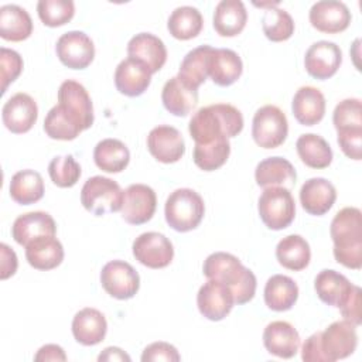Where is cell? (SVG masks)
Segmentation results:
<instances>
[{
    "mask_svg": "<svg viewBox=\"0 0 362 362\" xmlns=\"http://www.w3.org/2000/svg\"><path fill=\"white\" fill-rule=\"evenodd\" d=\"M204 25L202 14L192 6L177 7L168 17L167 28L170 34L181 41L195 38Z\"/></svg>",
    "mask_w": 362,
    "mask_h": 362,
    "instance_id": "cell-39",
    "label": "cell"
},
{
    "mask_svg": "<svg viewBox=\"0 0 362 362\" xmlns=\"http://www.w3.org/2000/svg\"><path fill=\"white\" fill-rule=\"evenodd\" d=\"M230 154L228 137H222L209 144L194 146V163L204 171H215L222 167Z\"/></svg>",
    "mask_w": 362,
    "mask_h": 362,
    "instance_id": "cell-40",
    "label": "cell"
},
{
    "mask_svg": "<svg viewBox=\"0 0 362 362\" xmlns=\"http://www.w3.org/2000/svg\"><path fill=\"white\" fill-rule=\"evenodd\" d=\"M57 225L54 218L42 211L27 212L16 218L11 226L13 239L21 245L27 246L33 239L44 235H55Z\"/></svg>",
    "mask_w": 362,
    "mask_h": 362,
    "instance_id": "cell-23",
    "label": "cell"
},
{
    "mask_svg": "<svg viewBox=\"0 0 362 362\" xmlns=\"http://www.w3.org/2000/svg\"><path fill=\"white\" fill-rule=\"evenodd\" d=\"M243 72L240 57L229 48H214L208 62V76L218 86L233 85Z\"/></svg>",
    "mask_w": 362,
    "mask_h": 362,
    "instance_id": "cell-29",
    "label": "cell"
},
{
    "mask_svg": "<svg viewBox=\"0 0 362 362\" xmlns=\"http://www.w3.org/2000/svg\"><path fill=\"white\" fill-rule=\"evenodd\" d=\"M129 58L143 62L151 74L158 72L167 61V48L164 42L151 33H140L127 42Z\"/></svg>",
    "mask_w": 362,
    "mask_h": 362,
    "instance_id": "cell-21",
    "label": "cell"
},
{
    "mask_svg": "<svg viewBox=\"0 0 362 362\" xmlns=\"http://www.w3.org/2000/svg\"><path fill=\"white\" fill-rule=\"evenodd\" d=\"M161 100L171 115L187 116L198 103V90L185 86L177 76H174L164 83Z\"/></svg>",
    "mask_w": 362,
    "mask_h": 362,
    "instance_id": "cell-33",
    "label": "cell"
},
{
    "mask_svg": "<svg viewBox=\"0 0 362 362\" xmlns=\"http://www.w3.org/2000/svg\"><path fill=\"white\" fill-rule=\"evenodd\" d=\"M255 180L259 187H284L293 188L297 173L293 164L283 157H269L262 160L255 170Z\"/></svg>",
    "mask_w": 362,
    "mask_h": 362,
    "instance_id": "cell-26",
    "label": "cell"
},
{
    "mask_svg": "<svg viewBox=\"0 0 362 362\" xmlns=\"http://www.w3.org/2000/svg\"><path fill=\"white\" fill-rule=\"evenodd\" d=\"M197 305L205 318L211 321H221L235 305L233 293L226 284L208 279V281L198 290Z\"/></svg>",
    "mask_w": 362,
    "mask_h": 362,
    "instance_id": "cell-13",
    "label": "cell"
},
{
    "mask_svg": "<svg viewBox=\"0 0 362 362\" xmlns=\"http://www.w3.org/2000/svg\"><path fill=\"white\" fill-rule=\"evenodd\" d=\"M151 82L150 69L134 58L123 59L115 71L116 89L129 98L143 95Z\"/></svg>",
    "mask_w": 362,
    "mask_h": 362,
    "instance_id": "cell-19",
    "label": "cell"
},
{
    "mask_svg": "<svg viewBox=\"0 0 362 362\" xmlns=\"http://www.w3.org/2000/svg\"><path fill=\"white\" fill-rule=\"evenodd\" d=\"M214 48L211 45H199L191 49L182 59L177 78L188 88L197 89L208 78V62Z\"/></svg>",
    "mask_w": 362,
    "mask_h": 362,
    "instance_id": "cell-31",
    "label": "cell"
},
{
    "mask_svg": "<svg viewBox=\"0 0 362 362\" xmlns=\"http://www.w3.org/2000/svg\"><path fill=\"white\" fill-rule=\"evenodd\" d=\"M58 59L71 69H85L95 58L93 41L83 31L62 34L55 45Z\"/></svg>",
    "mask_w": 362,
    "mask_h": 362,
    "instance_id": "cell-11",
    "label": "cell"
},
{
    "mask_svg": "<svg viewBox=\"0 0 362 362\" xmlns=\"http://www.w3.org/2000/svg\"><path fill=\"white\" fill-rule=\"evenodd\" d=\"M358 345L356 325L346 321H335L321 332V348L328 362L348 358Z\"/></svg>",
    "mask_w": 362,
    "mask_h": 362,
    "instance_id": "cell-12",
    "label": "cell"
},
{
    "mask_svg": "<svg viewBox=\"0 0 362 362\" xmlns=\"http://www.w3.org/2000/svg\"><path fill=\"white\" fill-rule=\"evenodd\" d=\"M291 110L300 124L314 126L320 123L325 115V98L318 88L301 86L294 93Z\"/></svg>",
    "mask_w": 362,
    "mask_h": 362,
    "instance_id": "cell-24",
    "label": "cell"
},
{
    "mask_svg": "<svg viewBox=\"0 0 362 362\" xmlns=\"http://www.w3.org/2000/svg\"><path fill=\"white\" fill-rule=\"evenodd\" d=\"M329 235L334 242V257L348 269L362 267V212L355 206H346L334 216Z\"/></svg>",
    "mask_w": 362,
    "mask_h": 362,
    "instance_id": "cell-2",
    "label": "cell"
},
{
    "mask_svg": "<svg viewBox=\"0 0 362 362\" xmlns=\"http://www.w3.org/2000/svg\"><path fill=\"white\" fill-rule=\"evenodd\" d=\"M263 345L269 354L290 359L298 352L300 335L290 322L273 321L263 331Z\"/></svg>",
    "mask_w": 362,
    "mask_h": 362,
    "instance_id": "cell-20",
    "label": "cell"
},
{
    "mask_svg": "<svg viewBox=\"0 0 362 362\" xmlns=\"http://www.w3.org/2000/svg\"><path fill=\"white\" fill-rule=\"evenodd\" d=\"M133 256L139 263L150 269L167 267L174 257L173 243L158 232H144L133 242Z\"/></svg>",
    "mask_w": 362,
    "mask_h": 362,
    "instance_id": "cell-10",
    "label": "cell"
},
{
    "mask_svg": "<svg viewBox=\"0 0 362 362\" xmlns=\"http://www.w3.org/2000/svg\"><path fill=\"white\" fill-rule=\"evenodd\" d=\"M337 141L342 153L352 160L362 158V129L337 130Z\"/></svg>",
    "mask_w": 362,
    "mask_h": 362,
    "instance_id": "cell-47",
    "label": "cell"
},
{
    "mask_svg": "<svg viewBox=\"0 0 362 362\" xmlns=\"http://www.w3.org/2000/svg\"><path fill=\"white\" fill-rule=\"evenodd\" d=\"M0 68H1V93H6L7 86L11 82H14L23 71V58L17 51L1 47Z\"/></svg>",
    "mask_w": 362,
    "mask_h": 362,
    "instance_id": "cell-46",
    "label": "cell"
},
{
    "mask_svg": "<svg viewBox=\"0 0 362 362\" xmlns=\"http://www.w3.org/2000/svg\"><path fill=\"white\" fill-rule=\"evenodd\" d=\"M40 20L48 27H61L69 23L75 14L72 0H40L37 3Z\"/></svg>",
    "mask_w": 362,
    "mask_h": 362,
    "instance_id": "cell-42",
    "label": "cell"
},
{
    "mask_svg": "<svg viewBox=\"0 0 362 362\" xmlns=\"http://www.w3.org/2000/svg\"><path fill=\"white\" fill-rule=\"evenodd\" d=\"M157 206V197L151 187L146 184H132L124 191L122 218L130 225H143L148 222Z\"/></svg>",
    "mask_w": 362,
    "mask_h": 362,
    "instance_id": "cell-14",
    "label": "cell"
},
{
    "mask_svg": "<svg viewBox=\"0 0 362 362\" xmlns=\"http://www.w3.org/2000/svg\"><path fill=\"white\" fill-rule=\"evenodd\" d=\"M202 272L206 279L226 284L232 290L235 304L238 305L246 304L255 297L257 286L255 273L230 253L215 252L209 255L204 262Z\"/></svg>",
    "mask_w": 362,
    "mask_h": 362,
    "instance_id": "cell-3",
    "label": "cell"
},
{
    "mask_svg": "<svg viewBox=\"0 0 362 362\" xmlns=\"http://www.w3.org/2000/svg\"><path fill=\"white\" fill-rule=\"evenodd\" d=\"M147 148L157 161L173 164L184 156L185 143L178 129L161 124L150 130L147 136Z\"/></svg>",
    "mask_w": 362,
    "mask_h": 362,
    "instance_id": "cell-16",
    "label": "cell"
},
{
    "mask_svg": "<svg viewBox=\"0 0 362 362\" xmlns=\"http://www.w3.org/2000/svg\"><path fill=\"white\" fill-rule=\"evenodd\" d=\"M354 286L355 284H352L344 274L332 269L321 270L314 280V288L318 298L327 305L337 308L344 305Z\"/></svg>",
    "mask_w": 362,
    "mask_h": 362,
    "instance_id": "cell-27",
    "label": "cell"
},
{
    "mask_svg": "<svg viewBox=\"0 0 362 362\" xmlns=\"http://www.w3.org/2000/svg\"><path fill=\"white\" fill-rule=\"evenodd\" d=\"M298 298L297 283L284 274L272 276L264 286V303L273 311L290 310Z\"/></svg>",
    "mask_w": 362,
    "mask_h": 362,
    "instance_id": "cell-34",
    "label": "cell"
},
{
    "mask_svg": "<svg viewBox=\"0 0 362 362\" xmlns=\"http://www.w3.org/2000/svg\"><path fill=\"white\" fill-rule=\"evenodd\" d=\"M332 123L337 130L362 129V103L356 98L341 100L332 113Z\"/></svg>",
    "mask_w": 362,
    "mask_h": 362,
    "instance_id": "cell-45",
    "label": "cell"
},
{
    "mask_svg": "<svg viewBox=\"0 0 362 362\" xmlns=\"http://www.w3.org/2000/svg\"><path fill=\"white\" fill-rule=\"evenodd\" d=\"M362 290L358 286H354L348 300L344 303V305L339 308L344 320L355 324L356 327L362 322Z\"/></svg>",
    "mask_w": 362,
    "mask_h": 362,
    "instance_id": "cell-49",
    "label": "cell"
},
{
    "mask_svg": "<svg viewBox=\"0 0 362 362\" xmlns=\"http://www.w3.org/2000/svg\"><path fill=\"white\" fill-rule=\"evenodd\" d=\"M33 33V20L25 8L17 4L0 7V37L6 41H24Z\"/></svg>",
    "mask_w": 362,
    "mask_h": 362,
    "instance_id": "cell-32",
    "label": "cell"
},
{
    "mask_svg": "<svg viewBox=\"0 0 362 362\" xmlns=\"http://www.w3.org/2000/svg\"><path fill=\"white\" fill-rule=\"evenodd\" d=\"M205 214L202 197L191 188H178L173 191L164 206L165 221L177 232H189L195 229Z\"/></svg>",
    "mask_w": 362,
    "mask_h": 362,
    "instance_id": "cell-4",
    "label": "cell"
},
{
    "mask_svg": "<svg viewBox=\"0 0 362 362\" xmlns=\"http://www.w3.org/2000/svg\"><path fill=\"white\" fill-rule=\"evenodd\" d=\"M0 279L6 280L17 272V255L6 243H0Z\"/></svg>",
    "mask_w": 362,
    "mask_h": 362,
    "instance_id": "cell-51",
    "label": "cell"
},
{
    "mask_svg": "<svg viewBox=\"0 0 362 362\" xmlns=\"http://www.w3.org/2000/svg\"><path fill=\"white\" fill-rule=\"evenodd\" d=\"M288 133L284 112L274 105H264L256 110L252 120V137L259 147L276 148L281 146Z\"/></svg>",
    "mask_w": 362,
    "mask_h": 362,
    "instance_id": "cell-7",
    "label": "cell"
},
{
    "mask_svg": "<svg viewBox=\"0 0 362 362\" xmlns=\"http://www.w3.org/2000/svg\"><path fill=\"white\" fill-rule=\"evenodd\" d=\"M44 132L54 140H74L81 134V129L55 105L44 119Z\"/></svg>",
    "mask_w": 362,
    "mask_h": 362,
    "instance_id": "cell-43",
    "label": "cell"
},
{
    "mask_svg": "<svg viewBox=\"0 0 362 362\" xmlns=\"http://www.w3.org/2000/svg\"><path fill=\"white\" fill-rule=\"evenodd\" d=\"M337 199V189L325 178L314 177L307 180L300 189V202L310 215L321 216L327 214Z\"/></svg>",
    "mask_w": 362,
    "mask_h": 362,
    "instance_id": "cell-22",
    "label": "cell"
},
{
    "mask_svg": "<svg viewBox=\"0 0 362 362\" xmlns=\"http://www.w3.org/2000/svg\"><path fill=\"white\" fill-rule=\"evenodd\" d=\"M243 129V116L229 103H215L198 109L188 124L195 144H209L222 137H235Z\"/></svg>",
    "mask_w": 362,
    "mask_h": 362,
    "instance_id": "cell-1",
    "label": "cell"
},
{
    "mask_svg": "<svg viewBox=\"0 0 362 362\" xmlns=\"http://www.w3.org/2000/svg\"><path fill=\"white\" fill-rule=\"evenodd\" d=\"M308 18L317 31L337 34L349 27L352 17L345 3L337 0H324L311 6Z\"/></svg>",
    "mask_w": 362,
    "mask_h": 362,
    "instance_id": "cell-18",
    "label": "cell"
},
{
    "mask_svg": "<svg viewBox=\"0 0 362 362\" xmlns=\"http://www.w3.org/2000/svg\"><path fill=\"white\" fill-rule=\"evenodd\" d=\"M181 359L177 348L168 342L158 341L147 345L141 354L143 362L153 361H167V362H178Z\"/></svg>",
    "mask_w": 362,
    "mask_h": 362,
    "instance_id": "cell-48",
    "label": "cell"
},
{
    "mask_svg": "<svg viewBox=\"0 0 362 362\" xmlns=\"http://www.w3.org/2000/svg\"><path fill=\"white\" fill-rule=\"evenodd\" d=\"M100 284L109 296L117 300H129L139 291L140 277L130 263L112 260L102 267Z\"/></svg>",
    "mask_w": 362,
    "mask_h": 362,
    "instance_id": "cell-9",
    "label": "cell"
},
{
    "mask_svg": "<svg viewBox=\"0 0 362 362\" xmlns=\"http://www.w3.org/2000/svg\"><path fill=\"white\" fill-rule=\"evenodd\" d=\"M38 117L35 100L24 92L13 95L1 109L3 124L14 134H23L31 130Z\"/></svg>",
    "mask_w": 362,
    "mask_h": 362,
    "instance_id": "cell-17",
    "label": "cell"
},
{
    "mask_svg": "<svg viewBox=\"0 0 362 362\" xmlns=\"http://www.w3.org/2000/svg\"><path fill=\"white\" fill-rule=\"evenodd\" d=\"M247 21V11L240 0H222L214 11V28L221 37L240 34Z\"/></svg>",
    "mask_w": 362,
    "mask_h": 362,
    "instance_id": "cell-30",
    "label": "cell"
},
{
    "mask_svg": "<svg viewBox=\"0 0 362 362\" xmlns=\"http://www.w3.org/2000/svg\"><path fill=\"white\" fill-rule=\"evenodd\" d=\"M300 160L310 168H327L332 161V150L327 140L314 133L301 134L296 141Z\"/></svg>",
    "mask_w": 362,
    "mask_h": 362,
    "instance_id": "cell-35",
    "label": "cell"
},
{
    "mask_svg": "<svg viewBox=\"0 0 362 362\" xmlns=\"http://www.w3.org/2000/svg\"><path fill=\"white\" fill-rule=\"evenodd\" d=\"M124 191L112 178L95 175L85 181L81 189V204L96 216L122 209Z\"/></svg>",
    "mask_w": 362,
    "mask_h": 362,
    "instance_id": "cell-5",
    "label": "cell"
},
{
    "mask_svg": "<svg viewBox=\"0 0 362 362\" xmlns=\"http://www.w3.org/2000/svg\"><path fill=\"white\" fill-rule=\"evenodd\" d=\"M48 174L57 187L71 188L81 177V165L72 156H57L48 164Z\"/></svg>",
    "mask_w": 362,
    "mask_h": 362,
    "instance_id": "cell-44",
    "label": "cell"
},
{
    "mask_svg": "<svg viewBox=\"0 0 362 362\" xmlns=\"http://www.w3.org/2000/svg\"><path fill=\"white\" fill-rule=\"evenodd\" d=\"M58 106L82 132L93 124V105L82 83L64 81L58 89Z\"/></svg>",
    "mask_w": 362,
    "mask_h": 362,
    "instance_id": "cell-8",
    "label": "cell"
},
{
    "mask_svg": "<svg viewBox=\"0 0 362 362\" xmlns=\"http://www.w3.org/2000/svg\"><path fill=\"white\" fill-rule=\"evenodd\" d=\"M257 209L263 223L272 230H281L294 221L296 202L290 189L284 187H267L257 201Z\"/></svg>",
    "mask_w": 362,
    "mask_h": 362,
    "instance_id": "cell-6",
    "label": "cell"
},
{
    "mask_svg": "<svg viewBox=\"0 0 362 362\" xmlns=\"http://www.w3.org/2000/svg\"><path fill=\"white\" fill-rule=\"evenodd\" d=\"M34 361L37 362H48V361H66V355L64 352V349L59 345L55 344H47L44 346H41L35 356Z\"/></svg>",
    "mask_w": 362,
    "mask_h": 362,
    "instance_id": "cell-52",
    "label": "cell"
},
{
    "mask_svg": "<svg viewBox=\"0 0 362 362\" xmlns=\"http://www.w3.org/2000/svg\"><path fill=\"white\" fill-rule=\"evenodd\" d=\"M342 62V51L332 41H317L305 52L304 66L310 76L325 81L334 76Z\"/></svg>",
    "mask_w": 362,
    "mask_h": 362,
    "instance_id": "cell-15",
    "label": "cell"
},
{
    "mask_svg": "<svg viewBox=\"0 0 362 362\" xmlns=\"http://www.w3.org/2000/svg\"><path fill=\"white\" fill-rule=\"evenodd\" d=\"M98 361L99 362H112V361H126V362H130V356L120 348L117 346H107L105 348L99 356H98Z\"/></svg>",
    "mask_w": 362,
    "mask_h": 362,
    "instance_id": "cell-53",
    "label": "cell"
},
{
    "mask_svg": "<svg viewBox=\"0 0 362 362\" xmlns=\"http://www.w3.org/2000/svg\"><path fill=\"white\" fill-rule=\"evenodd\" d=\"M10 197L20 205H31L44 197V180L34 170H21L11 177Z\"/></svg>",
    "mask_w": 362,
    "mask_h": 362,
    "instance_id": "cell-38",
    "label": "cell"
},
{
    "mask_svg": "<svg viewBox=\"0 0 362 362\" xmlns=\"http://www.w3.org/2000/svg\"><path fill=\"white\" fill-rule=\"evenodd\" d=\"M25 259L37 270H52L64 260V247L55 235L33 239L25 246Z\"/></svg>",
    "mask_w": 362,
    "mask_h": 362,
    "instance_id": "cell-28",
    "label": "cell"
},
{
    "mask_svg": "<svg viewBox=\"0 0 362 362\" xmlns=\"http://www.w3.org/2000/svg\"><path fill=\"white\" fill-rule=\"evenodd\" d=\"M93 160L98 168L105 173H120L130 161V151L117 139H103L95 146Z\"/></svg>",
    "mask_w": 362,
    "mask_h": 362,
    "instance_id": "cell-36",
    "label": "cell"
},
{
    "mask_svg": "<svg viewBox=\"0 0 362 362\" xmlns=\"http://www.w3.org/2000/svg\"><path fill=\"white\" fill-rule=\"evenodd\" d=\"M276 257L283 267L293 272H300L308 266L311 249L303 236L288 235L277 243Z\"/></svg>",
    "mask_w": 362,
    "mask_h": 362,
    "instance_id": "cell-37",
    "label": "cell"
},
{
    "mask_svg": "<svg viewBox=\"0 0 362 362\" xmlns=\"http://www.w3.org/2000/svg\"><path fill=\"white\" fill-rule=\"evenodd\" d=\"M301 359L304 362H328L321 348V332L310 335L301 348Z\"/></svg>",
    "mask_w": 362,
    "mask_h": 362,
    "instance_id": "cell-50",
    "label": "cell"
},
{
    "mask_svg": "<svg viewBox=\"0 0 362 362\" xmlns=\"http://www.w3.org/2000/svg\"><path fill=\"white\" fill-rule=\"evenodd\" d=\"M106 318L96 308H82L72 320V335L76 342L85 346H92L102 342L106 337Z\"/></svg>",
    "mask_w": 362,
    "mask_h": 362,
    "instance_id": "cell-25",
    "label": "cell"
},
{
    "mask_svg": "<svg viewBox=\"0 0 362 362\" xmlns=\"http://www.w3.org/2000/svg\"><path fill=\"white\" fill-rule=\"evenodd\" d=\"M262 28L267 40L273 42H281L293 35L294 21L284 8L272 7L264 11Z\"/></svg>",
    "mask_w": 362,
    "mask_h": 362,
    "instance_id": "cell-41",
    "label": "cell"
}]
</instances>
